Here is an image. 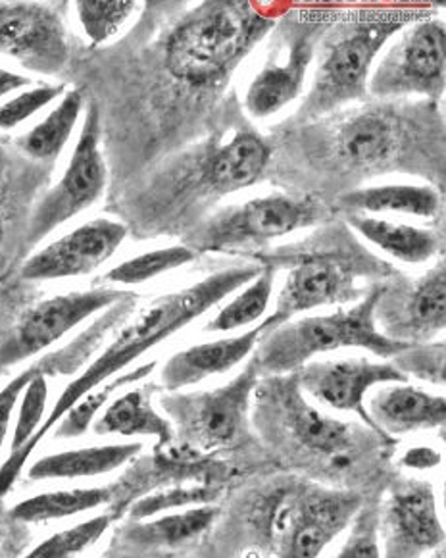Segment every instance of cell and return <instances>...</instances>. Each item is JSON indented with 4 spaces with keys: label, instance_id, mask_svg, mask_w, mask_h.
I'll use <instances>...</instances> for the list:
<instances>
[{
    "label": "cell",
    "instance_id": "12",
    "mask_svg": "<svg viewBox=\"0 0 446 558\" xmlns=\"http://www.w3.org/2000/svg\"><path fill=\"white\" fill-rule=\"evenodd\" d=\"M283 429L297 449L322 460L330 474L355 470L360 451V432L352 424L331 418L306 401L297 384L285 381L273 395Z\"/></svg>",
    "mask_w": 446,
    "mask_h": 558
},
{
    "label": "cell",
    "instance_id": "32",
    "mask_svg": "<svg viewBox=\"0 0 446 558\" xmlns=\"http://www.w3.org/2000/svg\"><path fill=\"white\" fill-rule=\"evenodd\" d=\"M273 291V270L264 266L262 274L250 281L239 295L225 304L214 320L208 324V331H233L255 324L264 316Z\"/></svg>",
    "mask_w": 446,
    "mask_h": 558
},
{
    "label": "cell",
    "instance_id": "33",
    "mask_svg": "<svg viewBox=\"0 0 446 558\" xmlns=\"http://www.w3.org/2000/svg\"><path fill=\"white\" fill-rule=\"evenodd\" d=\"M117 517L114 512H104L99 517L89 518L85 522L72 525L67 530L50 535L49 539L39 543L24 558H77L85 550L99 543Z\"/></svg>",
    "mask_w": 446,
    "mask_h": 558
},
{
    "label": "cell",
    "instance_id": "22",
    "mask_svg": "<svg viewBox=\"0 0 446 558\" xmlns=\"http://www.w3.org/2000/svg\"><path fill=\"white\" fill-rule=\"evenodd\" d=\"M141 451L143 444H116L47 454L35 460L27 470V477L34 482H47L104 476L137 459Z\"/></svg>",
    "mask_w": 446,
    "mask_h": 558
},
{
    "label": "cell",
    "instance_id": "2",
    "mask_svg": "<svg viewBox=\"0 0 446 558\" xmlns=\"http://www.w3.org/2000/svg\"><path fill=\"white\" fill-rule=\"evenodd\" d=\"M383 295L385 289L373 288L364 301L348 311L308 316L265 329L252 359L258 374H290L315 356L337 349H366L381 359H395L405 353L412 345L395 341L377 329V308Z\"/></svg>",
    "mask_w": 446,
    "mask_h": 558
},
{
    "label": "cell",
    "instance_id": "34",
    "mask_svg": "<svg viewBox=\"0 0 446 558\" xmlns=\"http://www.w3.org/2000/svg\"><path fill=\"white\" fill-rule=\"evenodd\" d=\"M195 256L197 253L190 246L157 248V251H150V253L117 264L116 268L107 271L104 279L110 283H120V286H139V283H147L150 279L162 276L165 271H172L175 268H182L185 264L193 263Z\"/></svg>",
    "mask_w": 446,
    "mask_h": 558
},
{
    "label": "cell",
    "instance_id": "13",
    "mask_svg": "<svg viewBox=\"0 0 446 558\" xmlns=\"http://www.w3.org/2000/svg\"><path fill=\"white\" fill-rule=\"evenodd\" d=\"M380 532L385 558H425L445 547L433 485L416 477L398 480L380 512Z\"/></svg>",
    "mask_w": 446,
    "mask_h": 558
},
{
    "label": "cell",
    "instance_id": "24",
    "mask_svg": "<svg viewBox=\"0 0 446 558\" xmlns=\"http://www.w3.org/2000/svg\"><path fill=\"white\" fill-rule=\"evenodd\" d=\"M214 509L197 507V509L165 514L152 522L129 520V524L124 525L114 537L147 557V553L152 549L177 547V545L197 542L200 535L208 532V527L214 524Z\"/></svg>",
    "mask_w": 446,
    "mask_h": 558
},
{
    "label": "cell",
    "instance_id": "15",
    "mask_svg": "<svg viewBox=\"0 0 446 558\" xmlns=\"http://www.w3.org/2000/svg\"><path fill=\"white\" fill-rule=\"evenodd\" d=\"M125 238V223L97 218L29 256L20 268V278L24 281H54L87 276L116 255Z\"/></svg>",
    "mask_w": 446,
    "mask_h": 558
},
{
    "label": "cell",
    "instance_id": "18",
    "mask_svg": "<svg viewBox=\"0 0 446 558\" xmlns=\"http://www.w3.org/2000/svg\"><path fill=\"white\" fill-rule=\"evenodd\" d=\"M366 411L381 436H405L443 426L446 402L443 395L428 393L405 381L375 387L366 402Z\"/></svg>",
    "mask_w": 446,
    "mask_h": 558
},
{
    "label": "cell",
    "instance_id": "30",
    "mask_svg": "<svg viewBox=\"0 0 446 558\" xmlns=\"http://www.w3.org/2000/svg\"><path fill=\"white\" fill-rule=\"evenodd\" d=\"M340 205L366 216L395 213L433 218L441 210V195L425 185H377L343 195Z\"/></svg>",
    "mask_w": 446,
    "mask_h": 558
},
{
    "label": "cell",
    "instance_id": "25",
    "mask_svg": "<svg viewBox=\"0 0 446 558\" xmlns=\"http://www.w3.org/2000/svg\"><path fill=\"white\" fill-rule=\"evenodd\" d=\"M400 135L395 123L387 116L377 112L350 118L337 135L340 157L348 165L372 168L385 165L397 155Z\"/></svg>",
    "mask_w": 446,
    "mask_h": 558
},
{
    "label": "cell",
    "instance_id": "39",
    "mask_svg": "<svg viewBox=\"0 0 446 558\" xmlns=\"http://www.w3.org/2000/svg\"><path fill=\"white\" fill-rule=\"evenodd\" d=\"M37 369H39V366L35 362L34 366L20 372L16 378L9 381L7 387L0 391V454H2V447H4V441H7V436H9L12 414L16 411V404L22 399V395H24L25 386L37 374Z\"/></svg>",
    "mask_w": 446,
    "mask_h": 558
},
{
    "label": "cell",
    "instance_id": "3",
    "mask_svg": "<svg viewBox=\"0 0 446 558\" xmlns=\"http://www.w3.org/2000/svg\"><path fill=\"white\" fill-rule=\"evenodd\" d=\"M273 24L250 2H208L170 37L165 68L177 82L208 87L230 74Z\"/></svg>",
    "mask_w": 446,
    "mask_h": 558
},
{
    "label": "cell",
    "instance_id": "4",
    "mask_svg": "<svg viewBox=\"0 0 446 558\" xmlns=\"http://www.w3.org/2000/svg\"><path fill=\"white\" fill-rule=\"evenodd\" d=\"M360 507V495L322 485H300L277 495L268 518L273 558H322Z\"/></svg>",
    "mask_w": 446,
    "mask_h": 558
},
{
    "label": "cell",
    "instance_id": "38",
    "mask_svg": "<svg viewBox=\"0 0 446 558\" xmlns=\"http://www.w3.org/2000/svg\"><path fill=\"white\" fill-rule=\"evenodd\" d=\"M66 93V85H39L0 105V132H10Z\"/></svg>",
    "mask_w": 446,
    "mask_h": 558
},
{
    "label": "cell",
    "instance_id": "9",
    "mask_svg": "<svg viewBox=\"0 0 446 558\" xmlns=\"http://www.w3.org/2000/svg\"><path fill=\"white\" fill-rule=\"evenodd\" d=\"M397 20H375L356 25L331 47L314 75L306 100V114H323L350 100L364 99L368 77L385 43L402 29Z\"/></svg>",
    "mask_w": 446,
    "mask_h": 558
},
{
    "label": "cell",
    "instance_id": "6",
    "mask_svg": "<svg viewBox=\"0 0 446 558\" xmlns=\"http://www.w3.org/2000/svg\"><path fill=\"white\" fill-rule=\"evenodd\" d=\"M107 162L100 150V112L97 105H89L66 172L29 216L25 248L37 245L62 223L91 208L107 190Z\"/></svg>",
    "mask_w": 446,
    "mask_h": 558
},
{
    "label": "cell",
    "instance_id": "26",
    "mask_svg": "<svg viewBox=\"0 0 446 558\" xmlns=\"http://www.w3.org/2000/svg\"><path fill=\"white\" fill-rule=\"evenodd\" d=\"M270 148L255 133H239L208 160L207 180L222 193L252 185L264 172Z\"/></svg>",
    "mask_w": 446,
    "mask_h": 558
},
{
    "label": "cell",
    "instance_id": "1",
    "mask_svg": "<svg viewBox=\"0 0 446 558\" xmlns=\"http://www.w3.org/2000/svg\"><path fill=\"white\" fill-rule=\"evenodd\" d=\"M262 270L264 266H257V264L232 266L200 279L189 288L160 295L147 308H143L141 313L137 314L127 326L117 331L114 341L87 368L83 369L77 378L72 379L64 387V391L54 402L49 416H45V422L34 439L25 445L22 451L9 454V459L4 460V464L0 466V501L12 492V487L16 485L17 477L22 476L25 464L32 459L35 449L57 427L60 420L64 418V414L74 407L75 402L83 399L85 395L91 393L92 389L102 386L108 379L120 376L122 369L132 366L133 362L150 351L152 347L160 345L168 337L182 331L185 326H189L190 322L197 320L210 308H214L215 304L225 301L237 289L245 288L250 281H255Z\"/></svg>",
    "mask_w": 446,
    "mask_h": 558
},
{
    "label": "cell",
    "instance_id": "14",
    "mask_svg": "<svg viewBox=\"0 0 446 558\" xmlns=\"http://www.w3.org/2000/svg\"><path fill=\"white\" fill-rule=\"evenodd\" d=\"M295 374L302 395H308L310 399L322 402L333 411L356 414L372 429V420L366 411V399L372 393L373 387L408 381V376L393 362H373L368 359L310 361Z\"/></svg>",
    "mask_w": 446,
    "mask_h": 558
},
{
    "label": "cell",
    "instance_id": "28",
    "mask_svg": "<svg viewBox=\"0 0 446 558\" xmlns=\"http://www.w3.org/2000/svg\"><path fill=\"white\" fill-rule=\"evenodd\" d=\"M85 97L82 89H72L64 93V97L42 122L37 123L29 132L16 140V148L25 158L34 160L37 165L49 166L57 162V158L66 148L67 141L79 122Z\"/></svg>",
    "mask_w": 446,
    "mask_h": 558
},
{
    "label": "cell",
    "instance_id": "36",
    "mask_svg": "<svg viewBox=\"0 0 446 558\" xmlns=\"http://www.w3.org/2000/svg\"><path fill=\"white\" fill-rule=\"evenodd\" d=\"M214 487L208 484L170 487V489H162V492L149 495V497L137 499L127 509V512H129V520L139 522V520L154 517L158 512H165V510H175L179 507H189V505H205V502L214 499Z\"/></svg>",
    "mask_w": 446,
    "mask_h": 558
},
{
    "label": "cell",
    "instance_id": "21",
    "mask_svg": "<svg viewBox=\"0 0 446 558\" xmlns=\"http://www.w3.org/2000/svg\"><path fill=\"white\" fill-rule=\"evenodd\" d=\"M117 497H120L117 484L41 493L17 502L4 514H0V530H10L17 534V530H24L25 525L45 524L52 520L77 517L100 507H110V510H114Z\"/></svg>",
    "mask_w": 446,
    "mask_h": 558
},
{
    "label": "cell",
    "instance_id": "31",
    "mask_svg": "<svg viewBox=\"0 0 446 558\" xmlns=\"http://www.w3.org/2000/svg\"><path fill=\"white\" fill-rule=\"evenodd\" d=\"M154 368H157V362H149V364H143L139 368L132 369V372L120 374L116 378L108 379L102 386L92 389L91 393L85 395L64 414V418L60 420L57 427H54V436L59 439H74V437L83 436L92 426V422L97 420V414L104 409V404H108V399L112 395L117 393L120 389L132 386V384L141 381L143 378H147Z\"/></svg>",
    "mask_w": 446,
    "mask_h": 558
},
{
    "label": "cell",
    "instance_id": "7",
    "mask_svg": "<svg viewBox=\"0 0 446 558\" xmlns=\"http://www.w3.org/2000/svg\"><path fill=\"white\" fill-rule=\"evenodd\" d=\"M325 208L308 195L273 193L250 198L240 206L218 214L193 235V251H222L232 246L283 238L322 222ZM197 253V251H195Z\"/></svg>",
    "mask_w": 446,
    "mask_h": 558
},
{
    "label": "cell",
    "instance_id": "17",
    "mask_svg": "<svg viewBox=\"0 0 446 558\" xmlns=\"http://www.w3.org/2000/svg\"><path fill=\"white\" fill-rule=\"evenodd\" d=\"M272 328H275L272 318H268L257 328L248 329L240 336L183 349L165 362L160 372V384L168 393H177L212 376L225 374L245 361L257 349L265 329Z\"/></svg>",
    "mask_w": 446,
    "mask_h": 558
},
{
    "label": "cell",
    "instance_id": "42",
    "mask_svg": "<svg viewBox=\"0 0 446 558\" xmlns=\"http://www.w3.org/2000/svg\"><path fill=\"white\" fill-rule=\"evenodd\" d=\"M102 558H145L139 550L132 549L129 545H125L124 542H120L117 537H114L112 547L108 549L107 555Z\"/></svg>",
    "mask_w": 446,
    "mask_h": 558
},
{
    "label": "cell",
    "instance_id": "20",
    "mask_svg": "<svg viewBox=\"0 0 446 558\" xmlns=\"http://www.w3.org/2000/svg\"><path fill=\"white\" fill-rule=\"evenodd\" d=\"M312 60V43L300 37L290 43L287 60L268 62L250 82L245 107L255 118H270L297 99L305 85L308 64Z\"/></svg>",
    "mask_w": 446,
    "mask_h": 558
},
{
    "label": "cell",
    "instance_id": "5",
    "mask_svg": "<svg viewBox=\"0 0 446 558\" xmlns=\"http://www.w3.org/2000/svg\"><path fill=\"white\" fill-rule=\"evenodd\" d=\"M258 378L257 364L250 361L247 368L225 386L164 395L160 404L174 422V439L179 441V451L200 459L207 452L232 445L240 434Z\"/></svg>",
    "mask_w": 446,
    "mask_h": 558
},
{
    "label": "cell",
    "instance_id": "23",
    "mask_svg": "<svg viewBox=\"0 0 446 558\" xmlns=\"http://www.w3.org/2000/svg\"><path fill=\"white\" fill-rule=\"evenodd\" d=\"M97 436H149L157 439V451L174 444V427L152 407L149 391L133 389L110 402L107 411L92 422Z\"/></svg>",
    "mask_w": 446,
    "mask_h": 558
},
{
    "label": "cell",
    "instance_id": "8",
    "mask_svg": "<svg viewBox=\"0 0 446 558\" xmlns=\"http://www.w3.org/2000/svg\"><path fill=\"white\" fill-rule=\"evenodd\" d=\"M129 295L120 289L99 288L50 296L34 304L12 328L0 333V376L59 343L92 314L112 308Z\"/></svg>",
    "mask_w": 446,
    "mask_h": 558
},
{
    "label": "cell",
    "instance_id": "27",
    "mask_svg": "<svg viewBox=\"0 0 446 558\" xmlns=\"http://www.w3.org/2000/svg\"><path fill=\"white\" fill-rule=\"evenodd\" d=\"M347 220L366 241L400 263L423 264L437 255L438 238L435 231L381 220L366 214L350 213Z\"/></svg>",
    "mask_w": 446,
    "mask_h": 558
},
{
    "label": "cell",
    "instance_id": "43",
    "mask_svg": "<svg viewBox=\"0 0 446 558\" xmlns=\"http://www.w3.org/2000/svg\"><path fill=\"white\" fill-rule=\"evenodd\" d=\"M425 558H445V547H441V549L435 550V553H431L430 557Z\"/></svg>",
    "mask_w": 446,
    "mask_h": 558
},
{
    "label": "cell",
    "instance_id": "10",
    "mask_svg": "<svg viewBox=\"0 0 446 558\" xmlns=\"http://www.w3.org/2000/svg\"><path fill=\"white\" fill-rule=\"evenodd\" d=\"M445 24L420 22L381 60L370 82L372 93L383 99L405 95L437 99L445 90Z\"/></svg>",
    "mask_w": 446,
    "mask_h": 558
},
{
    "label": "cell",
    "instance_id": "29",
    "mask_svg": "<svg viewBox=\"0 0 446 558\" xmlns=\"http://www.w3.org/2000/svg\"><path fill=\"white\" fill-rule=\"evenodd\" d=\"M446 324V271L445 263L428 271L413 288L402 328L393 336L395 341L416 345L445 329Z\"/></svg>",
    "mask_w": 446,
    "mask_h": 558
},
{
    "label": "cell",
    "instance_id": "40",
    "mask_svg": "<svg viewBox=\"0 0 446 558\" xmlns=\"http://www.w3.org/2000/svg\"><path fill=\"white\" fill-rule=\"evenodd\" d=\"M406 469L431 470L441 464V454L430 447H413L408 449L402 459Z\"/></svg>",
    "mask_w": 446,
    "mask_h": 558
},
{
    "label": "cell",
    "instance_id": "37",
    "mask_svg": "<svg viewBox=\"0 0 446 558\" xmlns=\"http://www.w3.org/2000/svg\"><path fill=\"white\" fill-rule=\"evenodd\" d=\"M327 558H381L380 510L362 505L348 525L347 539Z\"/></svg>",
    "mask_w": 446,
    "mask_h": 558
},
{
    "label": "cell",
    "instance_id": "19",
    "mask_svg": "<svg viewBox=\"0 0 446 558\" xmlns=\"http://www.w3.org/2000/svg\"><path fill=\"white\" fill-rule=\"evenodd\" d=\"M49 166L37 165L20 150L0 145V279L4 278L16 243V233L25 235L22 214L34 201L39 185L47 180Z\"/></svg>",
    "mask_w": 446,
    "mask_h": 558
},
{
    "label": "cell",
    "instance_id": "11",
    "mask_svg": "<svg viewBox=\"0 0 446 558\" xmlns=\"http://www.w3.org/2000/svg\"><path fill=\"white\" fill-rule=\"evenodd\" d=\"M0 54L37 74L66 72L70 41L62 9L39 2H2Z\"/></svg>",
    "mask_w": 446,
    "mask_h": 558
},
{
    "label": "cell",
    "instance_id": "41",
    "mask_svg": "<svg viewBox=\"0 0 446 558\" xmlns=\"http://www.w3.org/2000/svg\"><path fill=\"white\" fill-rule=\"evenodd\" d=\"M29 85H32V80H29V77L16 74V72H10V70H2V68H0V99H2V97H7L10 93H14V90L29 87Z\"/></svg>",
    "mask_w": 446,
    "mask_h": 558
},
{
    "label": "cell",
    "instance_id": "35",
    "mask_svg": "<svg viewBox=\"0 0 446 558\" xmlns=\"http://www.w3.org/2000/svg\"><path fill=\"white\" fill-rule=\"evenodd\" d=\"M77 17L83 27V34L92 45H102L116 37L127 20L137 10V2H125V0H83L75 2Z\"/></svg>",
    "mask_w": 446,
    "mask_h": 558
},
{
    "label": "cell",
    "instance_id": "16",
    "mask_svg": "<svg viewBox=\"0 0 446 558\" xmlns=\"http://www.w3.org/2000/svg\"><path fill=\"white\" fill-rule=\"evenodd\" d=\"M355 295V264L337 253L305 255L290 268L270 318L277 328L297 314L352 301Z\"/></svg>",
    "mask_w": 446,
    "mask_h": 558
}]
</instances>
